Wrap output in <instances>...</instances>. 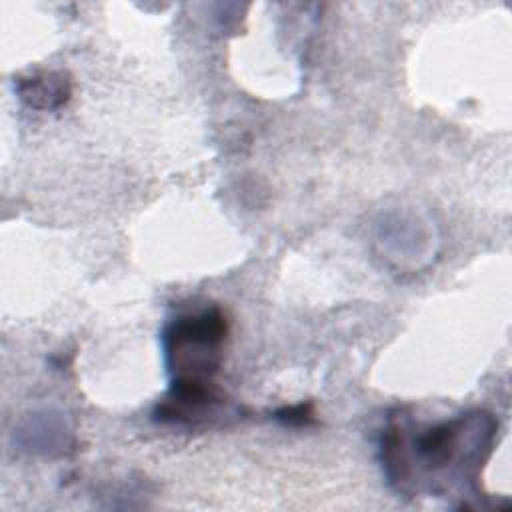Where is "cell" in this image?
Segmentation results:
<instances>
[{
	"label": "cell",
	"instance_id": "3",
	"mask_svg": "<svg viewBox=\"0 0 512 512\" xmlns=\"http://www.w3.org/2000/svg\"><path fill=\"white\" fill-rule=\"evenodd\" d=\"M20 98L34 108H58L70 96V84L64 74H42L18 80Z\"/></svg>",
	"mask_w": 512,
	"mask_h": 512
},
{
	"label": "cell",
	"instance_id": "2",
	"mask_svg": "<svg viewBox=\"0 0 512 512\" xmlns=\"http://www.w3.org/2000/svg\"><path fill=\"white\" fill-rule=\"evenodd\" d=\"M226 334L228 322L216 306L178 314L162 336L172 380H212Z\"/></svg>",
	"mask_w": 512,
	"mask_h": 512
},
{
	"label": "cell",
	"instance_id": "4",
	"mask_svg": "<svg viewBox=\"0 0 512 512\" xmlns=\"http://www.w3.org/2000/svg\"><path fill=\"white\" fill-rule=\"evenodd\" d=\"M276 418L284 424H308V420L312 418V412H310V406L306 404H300V406H294V408H284L280 412H276Z\"/></svg>",
	"mask_w": 512,
	"mask_h": 512
},
{
	"label": "cell",
	"instance_id": "1",
	"mask_svg": "<svg viewBox=\"0 0 512 512\" xmlns=\"http://www.w3.org/2000/svg\"><path fill=\"white\" fill-rule=\"evenodd\" d=\"M494 432L496 422L486 412L424 426L414 436L400 422H390L380 442L384 474L398 492L414 494L422 482L432 494H440L456 476L476 478Z\"/></svg>",
	"mask_w": 512,
	"mask_h": 512
}]
</instances>
